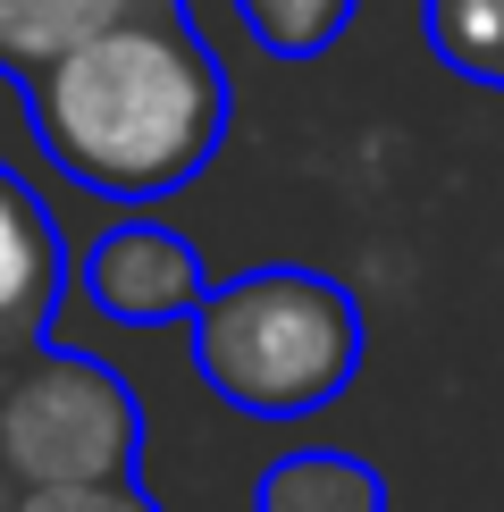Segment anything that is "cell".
Returning a JSON list of instances; mask_svg holds the SVG:
<instances>
[{"mask_svg": "<svg viewBox=\"0 0 504 512\" xmlns=\"http://www.w3.org/2000/svg\"><path fill=\"white\" fill-rule=\"evenodd\" d=\"M26 135L51 177L93 202H160L194 185L227 135V76L185 9L135 17V26L84 42V51L34 68Z\"/></svg>", "mask_w": 504, "mask_h": 512, "instance_id": "obj_1", "label": "cell"}, {"mask_svg": "<svg viewBox=\"0 0 504 512\" xmlns=\"http://www.w3.org/2000/svg\"><path fill=\"white\" fill-rule=\"evenodd\" d=\"M194 370L244 420H311L362 370V311L320 269L210 277L194 311Z\"/></svg>", "mask_w": 504, "mask_h": 512, "instance_id": "obj_2", "label": "cell"}, {"mask_svg": "<svg viewBox=\"0 0 504 512\" xmlns=\"http://www.w3.org/2000/svg\"><path fill=\"white\" fill-rule=\"evenodd\" d=\"M143 403L118 370L84 353L34 345L26 370L0 387V471L17 496H59V487H118L135 479Z\"/></svg>", "mask_w": 504, "mask_h": 512, "instance_id": "obj_3", "label": "cell"}, {"mask_svg": "<svg viewBox=\"0 0 504 512\" xmlns=\"http://www.w3.org/2000/svg\"><path fill=\"white\" fill-rule=\"evenodd\" d=\"M84 294L118 319V328H194L210 269L177 227L152 219H118L110 236L84 252Z\"/></svg>", "mask_w": 504, "mask_h": 512, "instance_id": "obj_4", "label": "cell"}, {"mask_svg": "<svg viewBox=\"0 0 504 512\" xmlns=\"http://www.w3.org/2000/svg\"><path fill=\"white\" fill-rule=\"evenodd\" d=\"M68 286V236L34 185L0 168V353H34Z\"/></svg>", "mask_w": 504, "mask_h": 512, "instance_id": "obj_5", "label": "cell"}, {"mask_svg": "<svg viewBox=\"0 0 504 512\" xmlns=\"http://www.w3.org/2000/svg\"><path fill=\"white\" fill-rule=\"evenodd\" d=\"M160 9H185V0H0V76L26 84L34 68L135 26V17H160Z\"/></svg>", "mask_w": 504, "mask_h": 512, "instance_id": "obj_6", "label": "cell"}, {"mask_svg": "<svg viewBox=\"0 0 504 512\" xmlns=\"http://www.w3.org/2000/svg\"><path fill=\"white\" fill-rule=\"evenodd\" d=\"M261 512H387V487H378L370 462L353 454H286L269 462L261 479Z\"/></svg>", "mask_w": 504, "mask_h": 512, "instance_id": "obj_7", "label": "cell"}, {"mask_svg": "<svg viewBox=\"0 0 504 512\" xmlns=\"http://www.w3.org/2000/svg\"><path fill=\"white\" fill-rule=\"evenodd\" d=\"M429 42L454 76L504 93V0H429Z\"/></svg>", "mask_w": 504, "mask_h": 512, "instance_id": "obj_8", "label": "cell"}, {"mask_svg": "<svg viewBox=\"0 0 504 512\" xmlns=\"http://www.w3.org/2000/svg\"><path fill=\"white\" fill-rule=\"evenodd\" d=\"M353 9H362V0H236L244 34L261 42L269 59H320L328 42L353 26Z\"/></svg>", "mask_w": 504, "mask_h": 512, "instance_id": "obj_9", "label": "cell"}, {"mask_svg": "<svg viewBox=\"0 0 504 512\" xmlns=\"http://www.w3.org/2000/svg\"><path fill=\"white\" fill-rule=\"evenodd\" d=\"M17 512H152V496H143L135 479H118V487H59V496H17Z\"/></svg>", "mask_w": 504, "mask_h": 512, "instance_id": "obj_10", "label": "cell"}]
</instances>
